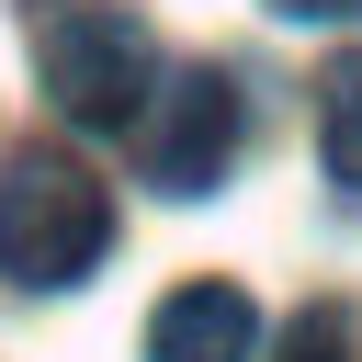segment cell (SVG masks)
<instances>
[{
  "instance_id": "3",
  "label": "cell",
  "mask_w": 362,
  "mask_h": 362,
  "mask_svg": "<svg viewBox=\"0 0 362 362\" xmlns=\"http://www.w3.org/2000/svg\"><path fill=\"white\" fill-rule=\"evenodd\" d=\"M136 158H147V181L158 192H215L226 181V158H238V79L226 68H181L147 113H136Z\"/></svg>"
},
{
  "instance_id": "5",
  "label": "cell",
  "mask_w": 362,
  "mask_h": 362,
  "mask_svg": "<svg viewBox=\"0 0 362 362\" xmlns=\"http://www.w3.org/2000/svg\"><path fill=\"white\" fill-rule=\"evenodd\" d=\"M317 158H328V181L362 192V57H339L317 79Z\"/></svg>"
},
{
  "instance_id": "2",
  "label": "cell",
  "mask_w": 362,
  "mask_h": 362,
  "mask_svg": "<svg viewBox=\"0 0 362 362\" xmlns=\"http://www.w3.org/2000/svg\"><path fill=\"white\" fill-rule=\"evenodd\" d=\"M102 249H113V192H102L79 158L23 147V158L0 170V272L57 294V283H79Z\"/></svg>"
},
{
  "instance_id": "6",
  "label": "cell",
  "mask_w": 362,
  "mask_h": 362,
  "mask_svg": "<svg viewBox=\"0 0 362 362\" xmlns=\"http://www.w3.org/2000/svg\"><path fill=\"white\" fill-rule=\"evenodd\" d=\"M283 362H351V317H339V305H305L294 339H283Z\"/></svg>"
},
{
  "instance_id": "4",
  "label": "cell",
  "mask_w": 362,
  "mask_h": 362,
  "mask_svg": "<svg viewBox=\"0 0 362 362\" xmlns=\"http://www.w3.org/2000/svg\"><path fill=\"white\" fill-rule=\"evenodd\" d=\"M260 351V305L238 283H181L147 317V362H249Z\"/></svg>"
},
{
  "instance_id": "7",
  "label": "cell",
  "mask_w": 362,
  "mask_h": 362,
  "mask_svg": "<svg viewBox=\"0 0 362 362\" xmlns=\"http://www.w3.org/2000/svg\"><path fill=\"white\" fill-rule=\"evenodd\" d=\"M283 23H362V0H272Z\"/></svg>"
},
{
  "instance_id": "1",
  "label": "cell",
  "mask_w": 362,
  "mask_h": 362,
  "mask_svg": "<svg viewBox=\"0 0 362 362\" xmlns=\"http://www.w3.org/2000/svg\"><path fill=\"white\" fill-rule=\"evenodd\" d=\"M34 68H45V102L68 124H136L158 90V45L124 0H45L34 11Z\"/></svg>"
}]
</instances>
